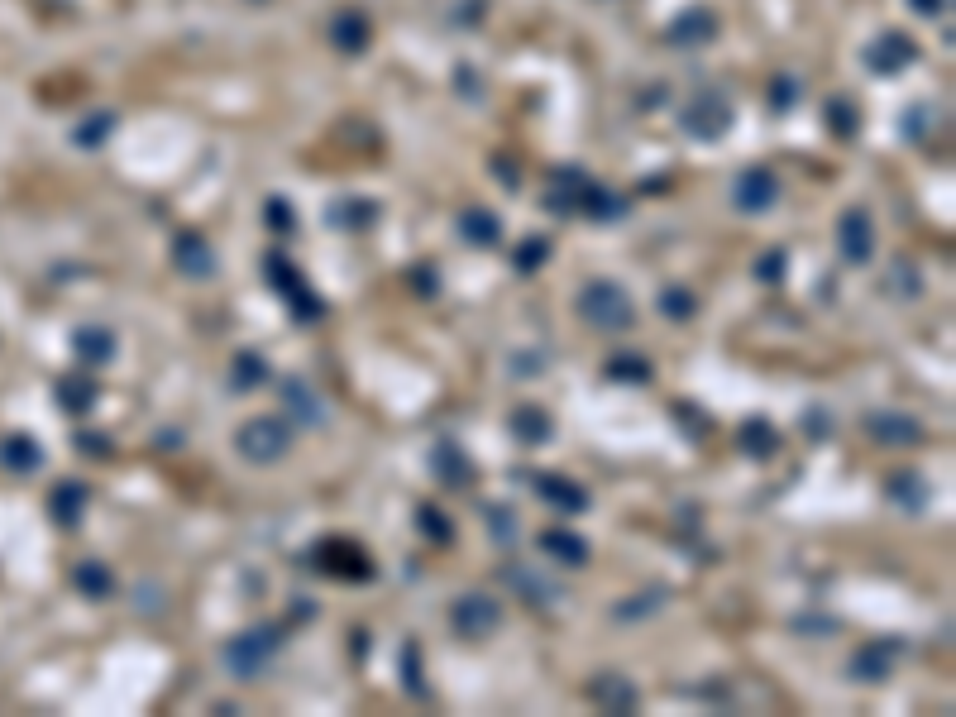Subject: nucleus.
<instances>
[{
  "mask_svg": "<svg viewBox=\"0 0 956 717\" xmlns=\"http://www.w3.org/2000/svg\"><path fill=\"white\" fill-rule=\"evenodd\" d=\"M579 316H584L598 335H627V330L636 326V306H631V297L612 283V278L584 283V292H579Z\"/></svg>",
  "mask_w": 956,
  "mask_h": 717,
  "instance_id": "obj_1",
  "label": "nucleus"
},
{
  "mask_svg": "<svg viewBox=\"0 0 956 717\" xmlns=\"http://www.w3.org/2000/svg\"><path fill=\"white\" fill-rule=\"evenodd\" d=\"M283 651V627H254V631H239V636H230L225 641V670L235 674V679H259L268 665H273V655Z\"/></svg>",
  "mask_w": 956,
  "mask_h": 717,
  "instance_id": "obj_2",
  "label": "nucleus"
},
{
  "mask_svg": "<svg viewBox=\"0 0 956 717\" xmlns=\"http://www.w3.org/2000/svg\"><path fill=\"white\" fill-rule=\"evenodd\" d=\"M235 445L249 464H278V459L292 450V431H287V421H278V416H249L235 431Z\"/></svg>",
  "mask_w": 956,
  "mask_h": 717,
  "instance_id": "obj_3",
  "label": "nucleus"
},
{
  "mask_svg": "<svg viewBox=\"0 0 956 717\" xmlns=\"http://www.w3.org/2000/svg\"><path fill=\"white\" fill-rule=\"evenodd\" d=\"M450 627L464 641H483V636H493L502 627V603L493 593H459L450 603Z\"/></svg>",
  "mask_w": 956,
  "mask_h": 717,
  "instance_id": "obj_4",
  "label": "nucleus"
},
{
  "mask_svg": "<svg viewBox=\"0 0 956 717\" xmlns=\"http://www.w3.org/2000/svg\"><path fill=\"white\" fill-rule=\"evenodd\" d=\"M263 268H268V283L278 287V297H283V302L292 306V311H297V321H316V316H326V306H321L316 297H311V287H306V283H302V273H297V268L287 263V254H278V249H273Z\"/></svg>",
  "mask_w": 956,
  "mask_h": 717,
  "instance_id": "obj_5",
  "label": "nucleus"
},
{
  "mask_svg": "<svg viewBox=\"0 0 956 717\" xmlns=\"http://www.w3.org/2000/svg\"><path fill=\"white\" fill-rule=\"evenodd\" d=\"M679 125H684V134L689 139H722V134L732 130V106L717 96V91H703V96H694L689 106L679 110Z\"/></svg>",
  "mask_w": 956,
  "mask_h": 717,
  "instance_id": "obj_6",
  "label": "nucleus"
},
{
  "mask_svg": "<svg viewBox=\"0 0 956 717\" xmlns=\"http://www.w3.org/2000/svg\"><path fill=\"white\" fill-rule=\"evenodd\" d=\"M837 249H842V263H851V268L875 259V220H870V211L851 206V211L837 216Z\"/></svg>",
  "mask_w": 956,
  "mask_h": 717,
  "instance_id": "obj_7",
  "label": "nucleus"
},
{
  "mask_svg": "<svg viewBox=\"0 0 956 717\" xmlns=\"http://www.w3.org/2000/svg\"><path fill=\"white\" fill-rule=\"evenodd\" d=\"M316 555H321L316 565L326 569V574L349 579V584H359V579H373V574H378L373 560H369V550H364V545H354V541H326Z\"/></svg>",
  "mask_w": 956,
  "mask_h": 717,
  "instance_id": "obj_8",
  "label": "nucleus"
},
{
  "mask_svg": "<svg viewBox=\"0 0 956 717\" xmlns=\"http://www.w3.org/2000/svg\"><path fill=\"white\" fill-rule=\"evenodd\" d=\"M732 201H737V211H746V216H761V211H770V206L780 201V177L770 173V168H746V173L737 177V187H732Z\"/></svg>",
  "mask_w": 956,
  "mask_h": 717,
  "instance_id": "obj_9",
  "label": "nucleus"
},
{
  "mask_svg": "<svg viewBox=\"0 0 956 717\" xmlns=\"http://www.w3.org/2000/svg\"><path fill=\"white\" fill-rule=\"evenodd\" d=\"M904 651V641L894 636H880V641H866L861 651L851 655V679H866V684H885L894 674V660Z\"/></svg>",
  "mask_w": 956,
  "mask_h": 717,
  "instance_id": "obj_10",
  "label": "nucleus"
},
{
  "mask_svg": "<svg viewBox=\"0 0 956 717\" xmlns=\"http://www.w3.org/2000/svg\"><path fill=\"white\" fill-rule=\"evenodd\" d=\"M918 58V44H913L909 34H899V29H885L875 44L866 48V63L880 72V77H890V72H904V67Z\"/></svg>",
  "mask_w": 956,
  "mask_h": 717,
  "instance_id": "obj_11",
  "label": "nucleus"
},
{
  "mask_svg": "<svg viewBox=\"0 0 956 717\" xmlns=\"http://www.w3.org/2000/svg\"><path fill=\"white\" fill-rule=\"evenodd\" d=\"M173 268L187 273V278H211L216 273V249L196 230H182V235H173Z\"/></svg>",
  "mask_w": 956,
  "mask_h": 717,
  "instance_id": "obj_12",
  "label": "nucleus"
},
{
  "mask_svg": "<svg viewBox=\"0 0 956 717\" xmlns=\"http://www.w3.org/2000/svg\"><path fill=\"white\" fill-rule=\"evenodd\" d=\"M531 483H536L541 502H550L555 512H565V517H579V512H588V493L579 488V483H574V478H565V474H536Z\"/></svg>",
  "mask_w": 956,
  "mask_h": 717,
  "instance_id": "obj_13",
  "label": "nucleus"
},
{
  "mask_svg": "<svg viewBox=\"0 0 956 717\" xmlns=\"http://www.w3.org/2000/svg\"><path fill=\"white\" fill-rule=\"evenodd\" d=\"M866 435L875 445H918L923 440V426L913 416H899V412H870L866 416Z\"/></svg>",
  "mask_w": 956,
  "mask_h": 717,
  "instance_id": "obj_14",
  "label": "nucleus"
},
{
  "mask_svg": "<svg viewBox=\"0 0 956 717\" xmlns=\"http://www.w3.org/2000/svg\"><path fill=\"white\" fill-rule=\"evenodd\" d=\"M588 698L603 708V713H636V703H641V694L631 689L627 679L622 674H598L593 684H588Z\"/></svg>",
  "mask_w": 956,
  "mask_h": 717,
  "instance_id": "obj_15",
  "label": "nucleus"
},
{
  "mask_svg": "<svg viewBox=\"0 0 956 717\" xmlns=\"http://www.w3.org/2000/svg\"><path fill=\"white\" fill-rule=\"evenodd\" d=\"M431 469L440 474V483H445V488H469V483H474V464H469V455L459 450L455 440H435Z\"/></svg>",
  "mask_w": 956,
  "mask_h": 717,
  "instance_id": "obj_16",
  "label": "nucleus"
},
{
  "mask_svg": "<svg viewBox=\"0 0 956 717\" xmlns=\"http://www.w3.org/2000/svg\"><path fill=\"white\" fill-rule=\"evenodd\" d=\"M326 34H330V44L340 48V53H364L369 39H373L369 15H359V10H340V15L326 24Z\"/></svg>",
  "mask_w": 956,
  "mask_h": 717,
  "instance_id": "obj_17",
  "label": "nucleus"
},
{
  "mask_svg": "<svg viewBox=\"0 0 956 717\" xmlns=\"http://www.w3.org/2000/svg\"><path fill=\"white\" fill-rule=\"evenodd\" d=\"M283 402H287V412L297 416L302 426H326V402L316 397V388H311L306 378H287V383H283Z\"/></svg>",
  "mask_w": 956,
  "mask_h": 717,
  "instance_id": "obj_18",
  "label": "nucleus"
},
{
  "mask_svg": "<svg viewBox=\"0 0 956 717\" xmlns=\"http://www.w3.org/2000/svg\"><path fill=\"white\" fill-rule=\"evenodd\" d=\"M550 416L536 407V402H522L517 412H512V435H517V445H526V450H541L545 440H550Z\"/></svg>",
  "mask_w": 956,
  "mask_h": 717,
  "instance_id": "obj_19",
  "label": "nucleus"
},
{
  "mask_svg": "<svg viewBox=\"0 0 956 717\" xmlns=\"http://www.w3.org/2000/svg\"><path fill=\"white\" fill-rule=\"evenodd\" d=\"M541 550L545 555H555L560 565H569V569H584L588 565V541L584 536H574V531H565V526H550L541 536Z\"/></svg>",
  "mask_w": 956,
  "mask_h": 717,
  "instance_id": "obj_20",
  "label": "nucleus"
},
{
  "mask_svg": "<svg viewBox=\"0 0 956 717\" xmlns=\"http://www.w3.org/2000/svg\"><path fill=\"white\" fill-rule=\"evenodd\" d=\"M72 349H77V359H82V364L101 369V364L115 359V335H110L106 326H82L77 335H72Z\"/></svg>",
  "mask_w": 956,
  "mask_h": 717,
  "instance_id": "obj_21",
  "label": "nucleus"
},
{
  "mask_svg": "<svg viewBox=\"0 0 956 717\" xmlns=\"http://www.w3.org/2000/svg\"><path fill=\"white\" fill-rule=\"evenodd\" d=\"M713 34H717L713 15H708V10H689V15H679V20L670 24V34H665V39H670L674 48H694V44H708Z\"/></svg>",
  "mask_w": 956,
  "mask_h": 717,
  "instance_id": "obj_22",
  "label": "nucleus"
},
{
  "mask_svg": "<svg viewBox=\"0 0 956 717\" xmlns=\"http://www.w3.org/2000/svg\"><path fill=\"white\" fill-rule=\"evenodd\" d=\"M459 235L469 239V244H478V249H493V244L502 239V220L493 216V211L474 206V211H464V216H459Z\"/></svg>",
  "mask_w": 956,
  "mask_h": 717,
  "instance_id": "obj_23",
  "label": "nucleus"
},
{
  "mask_svg": "<svg viewBox=\"0 0 956 717\" xmlns=\"http://www.w3.org/2000/svg\"><path fill=\"white\" fill-rule=\"evenodd\" d=\"M58 402H63L72 416H82L96 407V378H87V373H67V378H58Z\"/></svg>",
  "mask_w": 956,
  "mask_h": 717,
  "instance_id": "obj_24",
  "label": "nucleus"
},
{
  "mask_svg": "<svg viewBox=\"0 0 956 717\" xmlns=\"http://www.w3.org/2000/svg\"><path fill=\"white\" fill-rule=\"evenodd\" d=\"M741 450L751 459H770L780 450V435H775V426H770L765 416H751V421L741 426Z\"/></svg>",
  "mask_w": 956,
  "mask_h": 717,
  "instance_id": "obj_25",
  "label": "nucleus"
},
{
  "mask_svg": "<svg viewBox=\"0 0 956 717\" xmlns=\"http://www.w3.org/2000/svg\"><path fill=\"white\" fill-rule=\"evenodd\" d=\"M373 216H378V206H373V201H359V196L335 201V206L326 211V220L335 225V230H364V225H373Z\"/></svg>",
  "mask_w": 956,
  "mask_h": 717,
  "instance_id": "obj_26",
  "label": "nucleus"
},
{
  "mask_svg": "<svg viewBox=\"0 0 956 717\" xmlns=\"http://www.w3.org/2000/svg\"><path fill=\"white\" fill-rule=\"evenodd\" d=\"M87 498H91L87 483H77V478H72V483H58V493H53V517H58L63 526H77V522H82V507H87Z\"/></svg>",
  "mask_w": 956,
  "mask_h": 717,
  "instance_id": "obj_27",
  "label": "nucleus"
},
{
  "mask_svg": "<svg viewBox=\"0 0 956 717\" xmlns=\"http://www.w3.org/2000/svg\"><path fill=\"white\" fill-rule=\"evenodd\" d=\"M665 603H670V588H660V584H655V588H646V593L627 598V603H617V608H612V617H617V622H641V617L660 612Z\"/></svg>",
  "mask_w": 956,
  "mask_h": 717,
  "instance_id": "obj_28",
  "label": "nucleus"
},
{
  "mask_svg": "<svg viewBox=\"0 0 956 717\" xmlns=\"http://www.w3.org/2000/svg\"><path fill=\"white\" fill-rule=\"evenodd\" d=\"M579 211H588L593 220H617L622 211H627V201L622 196L603 192L598 182H584V192H579Z\"/></svg>",
  "mask_w": 956,
  "mask_h": 717,
  "instance_id": "obj_29",
  "label": "nucleus"
},
{
  "mask_svg": "<svg viewBox=\"0 0 956 717\" xmlns=\"http://www.w3.org/2000/svg\"><path fill=\"white\" fill-rule=\"evenodd\" d=\"M72 579H77V588H82V593H87V598H96V603H101V598H110V593H115V574H110V569L101 565V560H82V565H77V574H72Z\"/></svg>",
  "mask_w": 956,
  "mask_h": 717,
  "instance_id": "obj_30",
  "label": "nucleus"
},
{
  "mask_svg": "<svg viewBox=\"0 0 956 717\" xmlns=\"http://www.w3.org/2000/svg\"><path fill=\"white\" fill-rule=\"evenodd\" d=\"M890 292L894 297H904V302H918V297H923V273H918V263L913 259L890 263Z\"/></svg>",
  "mask_w": 956,
  "mask_h": 717,
  "instance_id": "obj_31",
  "label": "nucleus"
},
{
  "mask_svg": "<svg viewBox=\"0 0 956 717\" xmlns=\"http://www.w3.org/2000/svg\"><path fill=\"white\" fill-rule=\"evenodd\" d=\"M416 522H421V536H426V541H435V545L455 541V526H450V517H445L435 502H421V507H416Z\"/></svg>",
  "mask_w": 956,
  "mask_h": 717,
  "instance_id": "obj_32",
  "label": "nucleus"
},
{
  "mask_svg": "<svg viewBox=\"0 0 956 717\" xmlns=\"http://www.w3.org/2000/svg\"><path fill=\"white\" fill-rule=\"evenodd\" d=\"M230 383H235L239 392L244 388H263L268 383V364H263V354H235V373H230Z\"/></svg>",
  "mask_w": 956,
  "mask_h": 717,
  "instance_id": "obj_33",
  "label": "nucleus"
},
{
  "mask_svg": "<svg viewBox=\"0 0 956 717\" xmlns=\"http://www.w3.org/2000/svg\"><path fill=\"white\" fill-rule=\"evenodd\" d=\"M5 464H10V469H24V474H34V469L44 464V455H39V445H34L29 435H15V440H5Z\"/></svg>",
  "mask_w": 956,
  "mask_h": 717,
  "instance_id": "obj_34",
  "label": "nucleus"
},
{
  "mask_svg": "<svg viewBox=\"0 0 956 717\" xmlns=\"http://www.w3.org/2000/svg\"><path fill=\"white\" fill-rule=\"evenodd\" d=\"M483 517H488V536L498 545H512L517 541V517H512V507H502V502H488L483 507Z\"/></svg>",
  "mask_w": 956,
  "mask_h": 717,
  "instance_id": "obj_35",
  "label": "nucleus"
},
{
  "mask_svg": "<svg viewBox=\"0 0 956 717\" xmlns=\"http://www.w3.org/2000/svg\"><path fill=\"white\" fill-rule=\"evenodd\" d=\"M545 259H550V239L531 235V239H526V244H522V249L512 254V268H517V273H522V278H526V273H536V268H545Z\"/></svg>",
  "mask_w": 956,
  "mask_h": 717,
  "instance_id": "obj_36",
  "label": "nucleus"
},
{
  "mask_svg": "<svg viewBox=\"0 0 956 717\" xmlns=\"http://www.w3.org/2000/svg\"><path fill=\"white\" fill-rule=\"evenodd\" d=\"M608 378L612 383H651V364L636 359V354H617L608 364Z\"/></svg>",
  "mask_w": 956,
  "mask_h": 717,
  "instance_id": "obj_37",
  "label": "nucleus"
},
{
  "mask_svg": "<svg viewBox=\"0 0 956 717\" xmlns=\"http://www.w3.org/2000/svg\"><path fill=\"white\" fill-rule=\"evenodd\" d=\"M660 311H665L670 321H689V316L698 311V302H694L689 287H665V292H660Z\"/></svg>",
  "mask_w": 956,
  "mask_h": 717,
  "instance_id": "obj_38",
  "label": "nucleus"
},
{
  "mask_svg": "<svg viewBox=\"0 0 956 717\" xmlns=\"http://www.w3.org/2000/svg\"><path fill=\"white\" fill-rule=\"evenodd\" d=\"M890 498H894V502H904L909 512H918V507L928 502V488H923V483H918L913 474H904V478L894 474V478H890Z\"/></svg>",
  "mask_w": 956,
  "mask_h": 717,
  "instance_id": "obj_39",
  "label": "nucleus"
},
{
  "mask_svg": "<svg viewBox=\"0 0 956 717\" xmlns=\"http://www.w3.org/2000/svg\"><path fill=\"white\" fill-rule=\"evenodd\" d=\"M263 220H268V230H278V235H292V230H297V211H292V201H283V196H268Z\"/></svg>",
  "mask_w": 956,
  "mask_h": 717,
  "instance_id": "obj_40",
  "label": "nucleus"
},
{
  "mask_svg": "<svg viewBox=\"0 0 956 717\" xmlns=\"http://www.w3.org/2000/svg\"><path fill=\"white\" fill-rule=\"evenodd\" d=\"M402 679L416 698H426V679H421V646L416 641H402Z\"/></svg>",
  "mask_w": 956,
  "mask_h": 717,
  "instance_id": "obj_41",
  "label": "nucleus"
},
{
  "mask_svg": "<svg viewBox=\"0 0 956 717\" xmlns=\"http://www.w3.org/2000/svg\"><path fill=\"white\" fill-rule=\"evenodd\" d=\"M827 125L837 130V139H851V134H856V110H851L847 96H832V101H827Z\"/></svg>",
  "mask_w": 956,
  "mask_h": 717,
  "instance_id": "obj_42",
  "label": "nucleus"
},
{
  "mask_svg": "<svg viewBox=\"0 0 956 717\" xmlns=\"http://www.w3.org/2000/svg\"><path fill=\"white\" fill-rule=\"evenodd\" d=\"M507 584H517L531 603H550V598H560L555 588H545L541 579H536V574H526V569H507Z\"/></svg>",
  "mask_w": 956,
  "mask_h": 717,
  "instance_id": "obj_43",
  "label": "nucleus"
},
{
  "mask_svg": "<svg viewBox=\"0 0 956 717\" xmlns=\"http://www.w3.org/2000/svg\"><path fill=\"white\" fill-rule=\"evenodd\" d=\"M110 130H115V115L106 110L101 120H87V125L77 130V144H82V149H96V144H101V139H106Z\"/></svg>",
  "mask_w": 956,
  "mask_h": 717,
  "instance_id": "obj_44",
  "label": "nucleus"
},
{
  "mask_svg": "<svg viewBox=\"0 0 956 717\" xmlns=\"http://www.w3.org/2000/svg\"><path fill=\"white\" fill-rule=\"evenodd\" d=\"M784 273H789V259H784V249H770V254L756 263V278H761V283H780Z\"/></svg>",
  "mask_w": 956,
  "mask_h": 717,
  "instance_id": "obj_45",
  "label": "nucleus"
},
{
  "mask_svg": "<svg viewBox=\"0 0 956 717\" xmlns=\"http://www.w3.org/2000/svg\"><path fill=\"white\" fill-rule=\"evenodd\" d=\"M789 631H799V636H832V631H837V622H832V617H794V622H789Z\"/></svg>",
  "mask_w": 956,
  "mask_h": 717,
  "instance_id": "obj_46",
  "label": "nucleus"
},
{
  "mask_svg": "<svg viewBox=\"0 0 956 717\" xmlns=\"http://www.w3.org/2000/svg\"><path fill=\"white\" fill-rule=\"evenodd\" d=\"M794 96H799V82H794V77H775V87H770V106L789 110V106H794Z\"/></svg>",
  "mask_w": 956,
  "mask_h": 717,
  "instance_id": "obj_47",
  "label": "nucleus"
},
{
  "mask_svg": "<svg viewBox=\"0 0 956 717\" xmlns=\"http://www.w3.org/2000/svg\"><path fill=\"white\" fill-rule=\"evenodd\" d=\"M541 354H512V373H522V378H541Z\"/></svg>",
  "mask_w": 956,
  "mask_h": 717,
  "instance_id": "obj_48",
  "label": "nucleus"
},
{
  "mask_svg": "<svg viewBox=\"0 0 956 717\" xmlns=\"http://www.w3.org/2000/svg\"><path fill=\"white\" fill-rule=\"evenodd\" d=\"M493 168H498V182L507 187V192H517V187H522V168H512L507 158H493Z\"/></svg>",
  "mask_w": 956,
  "mask_h": 717,
  "instance_id": "obj_49",
  "label": "nucleus"
},
{
  "mask_svg": "<svg viewBox=\"0 0 956 717\" xmlns=\"http://www.w3.org/2000/svg\"><path fill=\"white\" fill-rule=\"evenodd\" d=\"M928 120H933V110H928V106H913L909 115H904V130H909L913 139H923V125H928Z\"/></svg>",
  "mask_w": 956,
  "mask_h": 717,
  "instance_id": "obj_50",
  "label": "nucleus"
},
{
  "mask_svg": "<svg viewBox=\"0 0 956 717\" xmlns=\"http://www.w3.org/2000/svg\"><path fill=\"white\" fill-rule=\"evenodd\" d=\"M77 445H82V455H110L106 435H91V431H82V435H77Z\"/></svg>",
  "mask_w": 956,
  "mask_h": 717,
  "instance_id": "obj_51",
  "label": "nucleus"
},
{
  "mask_svg": "<svg viewBox=\"0 0 956 717\" xmlns=\"http://www.w3.org/2000/svg\"><path fill=\"white\" fill-rule=\"evenodd\" d=\"M804 426H808V435H827V431H832V416H827V412H808Z\"/></svg>",
  "mask_w": 956,
  "mask_h": 717,
  "instance_id": "obj_52",
  "label": "nucleus"
},
{
  "mask_svg": "<svg viewBox=\"0 0 956 717\" xmlns=\"http://www.w3.org/2000/svg\"><path fill=\"white\" fill-rule=\"evenodd\" d=\"M918 15H937V10H947V0H909Z\"/></svg>",
  "mask_w": 956,
  "mask_h": 717,
  "instance_id": "obj_53",
  "label": "nucleus"
},
{
  "mask_svg": "<svg viewBox=\"0 0 956 717\" xmlns=\"http://www.w3.org/2000/svg\"><path fill=\"white\" fill-rule=\"evenodd\" d=\"M177 445H182V435H168V431H163V435H158V450H177Z\"/></svg>",
  "mask_w": 956,
  "mask_h": 717,
  "instance_id": "obj_54",
  "label": "nucleus"
}]
</instances>
